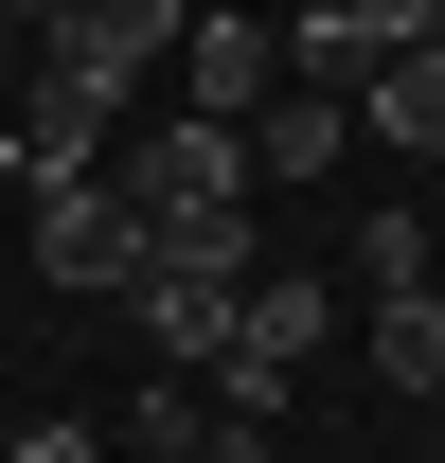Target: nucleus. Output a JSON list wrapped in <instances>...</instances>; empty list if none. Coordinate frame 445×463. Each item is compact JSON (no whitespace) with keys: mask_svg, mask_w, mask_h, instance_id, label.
I'll list each match as a JSON object with an SVG mask.
<instances>
[{"mask_svg":"<svg viewBox=\"0 0 445 463\" xmlns=\"http://www.w3.org/2000/svg\"><path fill=\"white\" fill-rule=\"evenodd\" d=\"M108 196H125L143 232H161V214H250V143H232V125H196V108L108 125Z\"/></svg>","mask_w":445,"mask_h":463,"instance_id":"obj_1","label":"nucleus"},{"mask_svg":"<svg viewBox=\"0 0 445 463\" xmlns=\"http://www.w3.org/2000/svg\"><path fill=\"white\" fill-rule=\"evenodd\" d=\"M108 90H90V71H54L36 54V90H18V108H0V178H36V196H54V178H108Z\"/></svg>","mask_w":445,"mask_h":463,"instance_id":"obj_2","label":"nucleus"},{"mask_svg":"<svg viewBox=\"0 0 445 463\" xmlns=\"http://www.w3.org/2000/svg\"><path fill=\"white\" fill-rule=\"evenodd\" d=\"M36 54H54V71H90V90L125 108V90L178 54V0H54V18H36Z\"/></svg>","mask_w":445,"mask_h":463,"instance_id":"obj_3","label":"nucleus"},{"mask_svg":"<svg viewBox=\"0 0 445 463\" xmlns=\"http://www.w3.org/2000/svg\"><path fill=\"white\" fill-rule=\"evenodd\" d=\"M36 268H54L71 303H125V268H143V214H125L108 178H54V196H36Z\"/></svg>","mask_w":445,"mask_h":463,"instance_id":"obj_4","label":"nucleus"},{"mask_svg":"<svg viewBox=\"0 0 445 463\" xmlns=\"http://www.w3.org/2000/svg\"><path fill=\"white\" fill-rule=\"evenodd\" d=\"M268 90H285V36H268V18H178V108H196V125H250Z\"/></svg>","mask_w":445,"mask_h":463,"instance_id":"obj_5","label":"nucleus"},{"mask_svg":"<svg viewBox=\"0 0 445 463\" xmlns=\"http://www.w3.org/2000/svg\"><path fill=\"white\" fill-rule=\"evenodd\" d=\"M232 143H250V178H321L338 143H356V108H338V90H268V108L232 125Z\"/></svg>","mask_w":445,"mask_h":463,"instance_id":"obj_6","label":"nucleus"},{"mask_svg":"<svg viewBox=\"0 0 445 463\" xmlns=\"http://www.w3.org/2000/svg\"><path fill=\"white\" fill-rule=\"evenodd\" d=\"M374 374L392 392H445V286H374Z\"/></svg>","mask_w":445,"mask_h":463,"instance_id":"obj_7","label":"nucleus"},{"mask_svg":"<svg viewBox=\"0 0 445 463\" xmlns=\"http://www.w3.org/2000/svg\"><path fill=\"white\" fill-rule=\"evenodd\" d=\"M285 71H303V90H338V108H356V71H374V36H356L338 0H303V36H285Z\"/></svg>","mask_w":445,"mask_h":463,"instance_id":"obj_8","label":"nucleus"},{"mask_svg":"<svg viewBox=\"0 0 445 463\" xmlns=\"http://www.w3.org/2000/svg\"><path fill=\"white\" fill-rule=\"evenodd\" d=\"M356 286H445V268H428V214H356Z\"/></svg>","mask_w":445,"mask_h":463,"instance_id":"obj_9","label":"nucleus"},{"mask_svg":"<svg viewBox=\"0 0 445 463\" xmlns=\"http://www.w3.org/2000/svg\"><path fill=\"white\" fill-rule=\"evenodd\" d=\"M178 463H285V446H268V410H214V392H196V446H178Z\"/></svg>","mask_w":445,"mask_h":463,"instance_id":"obj_10","label":"nucleus"},{"mask_svg":"<svg viewBox=\"0 0 445 463\" xmlns=\"http://www.w3.org/2000/svg\"><path fill=\"white\" fill-rule=\"evenodd\" d=\"M338 18H356L374 54H410V36H428V0H338Z\"/></svg>","mask_w":445,"mask_h":463,"instance_id":"obj_11","label":"nucleus"},{"mask_svg":"<svg viewBox=\"0 0 445 463\" xmlns=\"http://www.w3.org/2000/svg\"><path fill=\"white\" fill-rule=\"evenodd\" d=\"M0 463H108V428H18Z\"/></svg>","mask_w":445,"mask_h":463,"instance_id":"obj_12","label":"nucleus"},{"mask_svg":"<svg viewBox=\"0 0 445 463\" xmlns=\"http://www.w3.org/2000/svg\"><path fill=\"white\" fill-rule=\"evenodd\" d=\"M410 54H445V0H428V36H410Z\"/></svg>","mask_w":445,"mask_h":463,"instance_id":"obj_13","label":"nucleus"}]
</instances>
